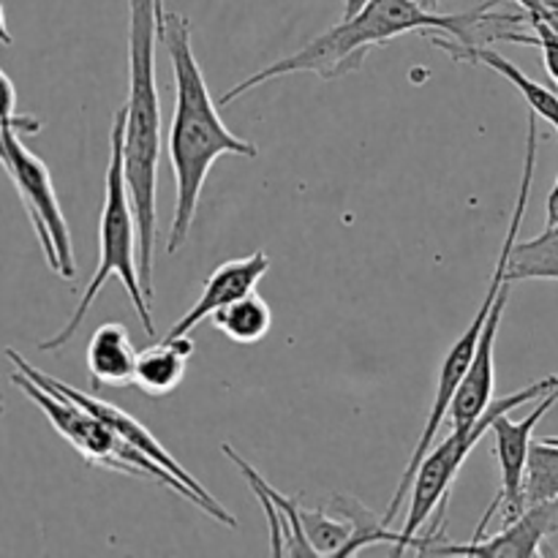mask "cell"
<instances>
[{"mask_svg": "<svg viewBox=\"0 0 558 558\" xmlns=\"http://www.w3.org/2000/svg\"><path fill=\"white\" fill-rule=\"evenodd\" d=\"M434 47H439L441 52L450 54L456 63H472V65H488L490 71H496L499 76H505L512 87L523 96V101L529 104L537 118L548 120L558 134V90L539 85L532 76L523 74L512 60H507L505 54H499L496 49L485 47V44H463L458 38H434Z\"/></svg>", "mask_w": 558, "mask_h": 558, "instance_id": "4fadbf2b", "label": "cell"}, {"mask_svg": "<svg viewBox=\"0 0 558 558\" xmlns=\"http://www.w3.org/2000/svg\"><path fill=\"white\" fill-rule=\"evenodd\" d=\"M163 0H129V101L123 125L125 183L140 229V278L153 300V254L158 234V161H161V98L156 80L158 16Z\"/></svg>", "mask_w": 558, "mask_h": 558, "instance_id": "3957f363", "label": "cell"}, {"mask_svg": "<svg viewBox=\"0 0 558 558\" xmlns=\"http://www.w3.org/2000/svg\"><path fill=\"white\" fill-rule=\"evenodd\" d=\"M0 163L14 183L27 218H31L36 238L41 243L47 265L60 278H74V248H71V232L65 223L63 207L54 194L52 174L47 163L27 150L20 140V131H0Z\"/></svg>", "mask_w": 558, "mask_h": 558, "instance_id": "52a82bcc", "label": "cell"}, {"mask_svg": "<svg viewBox=\"0 0 558 558\" xmlns=\"http://www.w3.org/2000/svg\"><path fill=\"white\" fill-rule=\"evenodd\" d=\"M496 0L477 5L463 14H439V11L423 9L417 0H371L360 14L341 20L336 27L325 31L322 36L311 38L303 49L265 65L256 74L245 76L240 85L229 87L221 96V107H229L234 98H243L254 87L278 76L311 71L319 80H338L352 71H360L365 63V54L374 47H385L392 38L403 33L439 31L463 44H480L477 33H488V25H523L526 14H499L490 11Z\"/></svg>", "mask_w": 558, "mask_h": 558, "instance_id": "7a4b0ae2", "label": "cell"}, {"mask_svg": "<svg viewBox=\"0 0 558 558\" xmlns=\"http://www.w3.org/2000/svg\"><path fill=\"white\" fill-rule=\"evenodd\" d=\"M537 142H539L537 114L532 112V114H529L526 161H523L521 189H518L515 210H512L510 227H507V238H505V245H501L499 262H496L494 278H490L488 292H485V298H483V303H480L477 314H474L472 325H469L466 330L461 332V338H458V341L452 343L450 352H447V357H445V363H441L439 376H436V396H434V403H430V412H428V420H425V428H423V436H420V445H417V450H414V456H412V461H409V466L403 469V477H401V483H398L396 496H392L390 507H387V512H385V523H387V526H390V523L396 521L398 512H401V507H403V501H407L409 494H412L414 474H417V469H420V463H423V458L428 456L430 450H434V436L439 434L441 423H445V420L450 417L452 398H456L458 387H461L463 376H466L469 365H472L474 352H477L480 336H483V327H485V322H488L490 308H494L496 298H499V292H501V289H505V283H507V256H510L512 243H515L518 232H521L523 216H526L529 194H532V180H534V163H537Z\"/></svg>", "mask_w": 558, "mask_h": 558, "instance_id": "5b68a950", "label": "cell"}, {"mask_svg": "<svg viewBox=\"0 0 558 558\" xmlns=\"http://www.w3.org/2000/svg\"><path fill=\"white\" fill-rule=\"evenodd\" d=\"M136 349L129 330L120 322H104L87 341V374L93 387H129L134 385Z\"/></svg>", "mask_w": 558, "mask_h": 558, "instance_id": "5bb4252c", "label": "cell"}, {"mask_svg": "<svg viewBox=\"0 0 558 558\" xmlns=\"http://www.w3.org/2000/svg\"><path fill=\"white\" fill-rule=\"evenodd\" d=\"M558 387V376H548V379L532 381L523 390L505 396L488 407V412L477 420L469 430H450L445 441L439 447L428 452L420 463L417 474H414L412 483V501H409V515L407 523L401 529V556L407 550H414L417 556H425L430 550V545L441 537V529H445L447 518V505H450V488L456 483L458 472H461L463 461L469 458V452L477 447V441L485 434H490V425L499 414L512 412L521 403H532L537 398H543L545 392Z\"/></svg>", "mask_w": 558, "mask_h": 558, "instance_id": "8992f818", "label": "cell"}, {"mask_svg": "<svg viewBox=\"0 0 558 558\" xmlns=\"http://www.w3.org/2000/svg\"><path fill=\"white\" fill-rule=\"evenodd\" d=\"M417 3L423 5V9H430V11L439 9V0H417Z\"/></svg>", "mask_w": 558, "mask_h": 558, "instance_id": "484cf974", "label": "cell"}, {"mask_svg": "<svg viewBox=\"0 0 558 558\" xmlns=\"http://www.w3.org/2000/svg\"><path fill=\"white\" fill-rule=\"evenodd\" d=\"M512 3H515L518 9H521L523 14L529 16V20H532V16H543V20H550V22H556V25H558V20H554L550 14H545V9L537 3V0H512Z\"/></svg>", "mask_w": 558, "mask_h": 558, "instance_id": "7402d4cb", "label": "cell"}, {"mask_svg": "<svg viewBox=\"0 0 558 558\" xmlns=\"http://www.w3.org/2000/svg\"><path fill=\"white\" fill-rule=\"evenodd\" d=\"M11 41H14V38H11L9 25H5V11H3V5H0V44H5V47H11Z\"/></svg>", "mask_w": 558, "mask_h": 558, "instance_id": "cb8c5ba5", "label": "cell"}, {"mask_svg": "<svg viewBox=\"0 0 558 558\" xmlns=\"http://www.w3.org/2000/svg\"><path fill=\"white\" fill-rule=\"evenodd\" d=\"M539 5L545 9V14H550L554 20H558V0H537Z\"/></svg>", "mask_w": 558, "mask_h": 558, "instance_id": "d4e9b609", "label": "cell"}, {"mask_svg": "<svg viewBox=\"0 0 558 558\" xmlns=\"http://www.w3.org/2000/svg\"><path fill=\"white\" fill-rule=\"evenodd\" d=\"M507 300H510V281L505 283V289H501L499 298H496L494 308H490L472 365H469L466 376H463L461 387H458L456 398H452L450 420L456 430L472 428V425L488 412L490 403H494V387H496L494 349H496V338H499V325H501V316H505Z\"/></svg>", "mask_w": 558, "mask_h": 558, "instance_id": "8fae6325", "label": "cell"}, {"mask_svg": "<svg viewBox=\"0 0 558 558\" xmlns=\"http://www.w3.org/2000/svg\"><path fill=\"white\" fill-rule=\"evenodd\" d=\"M523 499H526V507L539 505V501H558V445L554 441H532Z\"/></svg>", "mask_w": 558, "mask_h": 558, "instance_id": "d6986e66", "label": "cell"}, {"mask_svg": "<svg viewBox=\"0 0 558 558\" xmlns=\"http://www.w3.org/2000/svg\"><path fill=\"white\" fill-rule=\"evenodd\" d=\"M330 512L352 523V539H349L347 548L341 550V558L354 556L357 550L368 548V545H392L396 556H401V532H390L385 518H381V521L374 518V512H371L368 507L360 505L357 499H352V496H336V499L330 501Z\"/></svg>", "mask_w": 558, "mask_h": 558, "instance_id": "ac0fdd59", "label": "cell"}, {"mask_svg": "<svg viewBox=\"0 0 558 558\" xmlns=\"http://www.w3.org/2000/svg\"><path fill=\"white\" fill-rule=\"evenodd\" d=\"M158 36L167 47L174 74V114L167 134V153L174 174V213L167 254H178L194 229L196 207L213 163L221 156L256 158L259 150L223 125L191 47L189 20L178 11L163 9L158 16Z\"/></svg>", "mask_w": 558, "mask_h": 558, "instance_id": "6da1fadb", "label": "cell"}, {"mask_svg": "<svg viewBox=\"0 0 558 558\" xmlns=\"http://www.w3.org/2000/svg\"><path fill=\"white\" fill-rule=\"evenodd\" d=\"M194 338L167 336L153 347L136 354L134 387L150 398H163L178 390L189 371V360L194 354Z\"/></svg>", "mask_w": 558, "mask_h": 558, "instance_id": "9a60e30c", "label": "cell"}, {"mask_svg": "<svg viewBox=\"0 0 558 558\" xmlns=\"http://www.w3.org/2000/svg\"><path fill=\"white\" fill-rule=\"evenodd\" d=\"M558 529V501L529 505L515 521L505 523L490 539H472L466 545L434 543L425 556H548L545 539Z\"/></svg>", "mask_w": 558, "mask_h": 558, "instance_id": "30bf717a", "label": "cell"}, {"mask_svg": "<svg viewBox=\"0 0 558 558\" xmlns=\"http://www.w3.org/2000/svg\"><path fill=\"white\" fill-rule=\"evenodd\" d=\"M558 403V387L545 392L543 398H537V407L532 409V414H526L523 420H510V412L499 414L490 425V434H494V456L499 461V474H501V488L496 494V499L490 501V507L485 510L483 521H480L474 539H483L488 532L490 523L499 518L501 526L510 521H515L523 510H526V499H523V483H526V466H529V452H532V436L537 428L539 420L550 412Z\"/></svg>", "mask_w": 558, "mask_h": 558, "instance_id": "9c48e42d", "label": "cell"}, {"mask_svg": "<svg viewBox=\"0 0 558 558\" xmlns=\"http://www.w3.org/2000/svg\"><path fill=\"white\" fill-rule=\"evenodd\" d=\"M5 357H9L11 363H14V368H16V371H22V374H25V376H31L33 381H38V385H44V387H52V390H58L60 396L71 398V401H76V403H80L82 409H87V412H90V414H96V417L101 420L104 425H109V428H112L114 434L120 436V439H123V441H129V445H131V447H136V450H140V452H145V456L150 458V461H156L158 466H163V469H167L169 474H174V477H178L180 483H183V485H189V488L194 490V494L199 496L202 501H205V510H207V515H210V518H216V521H221L223 526H232V529L238 526V521H234V518L229 515V512H227V507H223V505H218V501L213 499V494H210V490H207L205 485L199 483V480H196V477H191V474L185 472V469L180 466V463L174 461L172 456H169V452H167V447H163L161 441H158L156 436H153L150 430H147L145 425L140 423V420H134V417H131L129 412H123V409L112 407V403L101 401V398H96V396H87V392L76 390V387H69V385H63V381H60V379H54V376H49V374H44V371L33 368V365L27 363V360L22 357L20 352H14V349H5Z\"/></svg>", "mask_w": 558, "mask_h": 558, "instance_id": "ba28073f", "label": "cell"}, {"mask_svg": "<svg viewBox=\"0 0 558 558\" xmlns=\"http://www.w3.org/2000/svg\"><path fill=\"white\" fill-rule=\"evenodd\" d=\"M545 227H558V178L545 202Z\"/></svg>", "mask_w": 558, "mask_h": 558, "instance_id": "44dd1931", "label": "cell"}, {"mask_svg": "<svg viewBox=\"0 0 558 558\" xmlns=\"http://www.w3.org/2000/svg\"><path fill=\"white\" fill-rule=\"evenodd\" d=\"M3 129L20 131V134H38L41 123L36 118H27V114H16L14 82L0 69V131Z\"/></svg>", "mask_w": 558, "mask_h": 558, "instance_id": "ffe728a7", "label": "cell"}, {"mask_svg": "<svg viewBox=\"0 0 558 558\" xmlns=\"http://www.w3.org/2000/svg\"><path fill=\"white\" fill-rule=\"evenodd\" d=\"M210 319L213 327H216L223 338H229L232 343L248 347V343L265 341L267 332H270L272 327V311L259 294L251 292L245 294V298L218 308Z\"/></svg>", "mask_w": 558, "mask_h": 558, "instance_id": "e0dca14e", "label": "cell"}, {"mask_svg": "<svg viewBox=\"0 0 558 558\" xmlns=\"http://www.w3.org/2000/svg\"><path fill=\"white\" fill-rule=\"evenodd\" d=\"M267 270H270V256H267L265 251H254V254L243 256V259H229L223 262V265H218L216 270L207 276L194 308L185 311V316H180V322L169 330V336H191V330H194L202 319H207V316H213L218 308H223V305L234 303V300L254 292V289L259 287L262 278L267 276Z\"/></svg>", "mask_w": 558, "mask_h": 558, "instance_id": "7c38bea8", "label": "cell"}, {"mask_svg": "<svg viewBox=\"0 0 558 558\" xmlns=\"http://www.w3.org/2000/svg\"><path fill=\"white\" fill-rule=\"evenodd\" d=\"M507 281H558V227H545L537 238L512 243Z\"/></svg>", "mask_w": 558, "mask_h": 558, "instance_id": "2e32d148", "label": "cell"}, {"mask_svg": "<svg viewBox=\"0 0 558 558\" xmlns=\"http://www.w3.org/2000/svg\"><path fill=\"white\" fill-rule=\"evenodd\" d=\"M123 125L125 112L120 109L112 120V131H109V163L107 178H104V207H101V223H98V265L93 272L90 283L85 287V294L76 303L74 314L65 322L60 332L52 338L38 343V352H54L63 349L65 343L74 338L85 322L87 311L93 308L96 298L112 276L123 281L125 292H129L131 305H134L136 316L142 322V330L147 338H156V325H153L150 300H147L145 289H142L140 278V229H136L134 202H131L129 183H125V163H123Z\"/></svg>", "mask_w": 558, "mask_h": 558, "instance_id": "277c9868", "label": "cell"}, {"mask_svg": "<svg viewBox=\"0 0 558 558\" xmlns=\"http://www.w3.org/2000/svg\"><path fill=\"white\" fill-rule=\"evenodd\" d=\"M548 441H554V445H558V436H548Z\"/></svg>", "mask_w": 558, "mask_h": 558, "instance_id": "4316f807", "label": "cell"}, {"mask_svg": "<svg viewBox=\"0 0 558 558\" xmlns=\"http://www.w3.org/2000/svg\"><path fill=\"white\" fill-rule=\"evenodd\" d=\"M368 3H371V0H343V20L360 14V11H363Z\"/></svg>", "mask_w": 558, "mask_h": 558, "instance_id": "603a6c76", "label": "cell"}]
</instances>
